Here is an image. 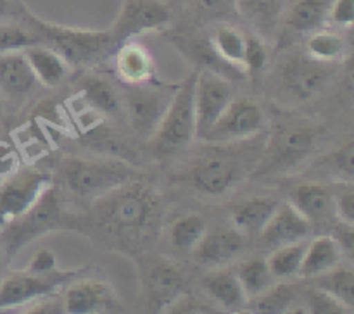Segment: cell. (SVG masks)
Wrapping results in <instances>:
<instances>
[{
    "label": "cell",
    "mask_w": 354,
    "mask_h": 314,
    "mask_svg": "<svg viewBox=\"0 0 354 314\" xmlns=\"http://www.w3.org/2000/svg\"><path fill=\"white\" fill-rule=\"evenodd\" d=\"M128 86L130 88L124 93V102H127V112L131 126L138 135L151 138L161 123L175 90L171 92V90L156 88V86H147V83Z\"/></svg>",
    "instance_id": "obj_13"
},
{
    "label": "cell",
    "mask_w": 354,
    "mask_h": 314,
    "mask_svg": "<svg viewBox=\"0 0 354 314\" xmlns=\"http://www.w3.org/2000/svg\"><path fill=\"white\" fill-rule=\"evenodd\" d=\"M19 169V154L7 141L0 140V176H9Z\"/></svg>",
    "instance_id": "obj_46"
},
{
    "label": "cell",
    "mask_w": 354,
    "mask_h": 314,
    "mask_svg": "<svg viewBox=\"0 0 354 314\" xmlns=\"http://www.w3.org/2000/svg\"><path fill=\"white\" fill-rule=\"evenodd\" d=\"M50 175L40 169H17L0 185V228L26 213L50 186Z\"/></svg>",
    "instance_id": "obj_10"
},
{
    "label": "cell",
    "mask_w": 354,
    "mask_h": 314,
    "mask_svg": "<svg viewBox=\"0 0 354 314\" xmlns=\"http://www.w3.org/2000/svg\"><path fill=\"white\" fill-rule=\"evenodd\" d=\"M265 126V114L261 107L249 99L230 100L207 137L211 144H227V141L249 140L256 137Z\"/></svg>",
    "instance_id": "obj_12"
},
{
    "label": "cell",
    "mask_w": 354,
    "mask_h": 314,
    "mask_svg": "<svg viewBox=\"0 0 354 314\" xmlns=\"http://www.w3.org/2000/svg\"><path fill=\"white\" fill-rule=\"evenodd\" d=\"M23 54L26 55L28 62L33 69L35 78L41 85L57 86L68 76V62L54 48L31 45V47L24 48Z\"/></svg>",
    "instance_id": "obj_28"
},
{
    "label": "cell",
    "mask_w": 354,
    "mask_h": 314,
    "mask_svg": "<svg viewBox=\"0 0 354 314\" xmlns=\"http://www.w3.org/2000/svg\"><path fill=\"white\" fill-rule=\"evenodd\" d=\"M33 26L38 35L54 45V50L73 66L95 64L118 48L109 30H82L44 23L40 19H33Z\"/></svg>",
    "instance_id": "obj_2"
},
{
    "label": "cell",
    "mask_w": 354,
    "mask_h": 314,
    "mask_svg": "<svg viewBox=\"0 0 354 314\" xmlns=\"http://www.w3.org/2000/svg\"><path fill=\"white\" fill-rule=\"evenodd\" d=\"M38 38L24 28L16 24H0V54L21 52L24 48L37 45Z\"/></svg>",
    "instance_id": "obj_38"
},
{
    "label": "cell",
    "mask_w": 354,
    "mask_h": 314,
    "mask_svg": "<svg viewBox=\"0 0 354 314\" xmlns=\"http://www.w3.org/2000/svg\"><path fill=\"white\" fill-rule=\"evenodd\" d=\"M2 257H3V254H2V248H0V264H2Z\"/></svg>",
    "instance_id": "obj_50"
},
{
    "label": "cell",
    "mask_w": 354,
    "mask_h": 314,
    "mask_svg": "<svg viewBox=\"0 0 354 314\" xmlns=\"http://www.w3.org/2000/svg\"><path fill=\"white\" fill-rule=\"evenodd\" d=\"M332 0H297L283 17V28L287 33L296 37H306L322 28L328 17Z\"/></svg>",
    "instance_id": "obj_22"
},
{
    "label": "cell",
    "mask_w": 354,
    "mask_h": 314,
    "mask_svg": "<svg viewBox=\"0 0 354 314\" xmlns=\"http://www.w3.org/2000/svg\"><path fill=\"white\" fill-rule=\"evenodd\" d=\"M2 114H3V109H2V102H0V119H2Z\"/></svg>",
    "instance_id": "obj_49"
},
{
    "label": "cell",
    "mask_w": 354,
    "mask_h": 314,
    "mask_svg": "<svg viewBox=\"0 0 354 314\" xmlns=\"http://www.w3.org/2000/svg\"><path fill=\"white\" fill-rule=\"evenodd\" d=\"M245 248V235L235 230H214L204 233L194 247L196 261L211 268H220L230 262Z\"/></svg>",
    "instance_id": "obj_18"
},
{
    "label": "cell",
    "mask_w": 354,
    "mask_h": 314,
    "mask_svg": "<svg viewBox=\"0 0 354 314\" xmlns=\"http://www.w3.org/2000/svg\"><path fill=\"white\" fill-rule=\"evenodd\" d=\"M189 293L182 271L171 261L159 259L147 273V307L151 313L168 311L180 297Z\"/></svg>",
    "instance_id": "obj_15"
},
{
    "label": "cell",
    "mask_w": 354,
    "mask_h": 314,
    "mask_svg": "<svg viewBox=\"0 0 354 314\" xmlns=\"http://www.w3.org/2000/svg\"><path fill=\"white\" fill-rule=\"evenodd\" d=\"M176 47L194 62L199 66V71L216 72L227 79H235L245 76V69L225 61L216 48L213 47L207 38H176Z\"/></svg>",
    "instance_id": "obj_19"
},
{
    "label": "cell",
    "mask_w": 354,
    "mask_h": 314,
    "mask_svg": "<svg viewBox=\"0 0 354 314\" xmlns=\"http://www.w3.org/2000/svg\"><path fill=\"white\" fill-rule=\"evenodd\" d=\"M354 224L349 223H339L337 226L334 228V233H332V238L335 240V244L339 245L342 254L353 257L354 254Z\"/></svg>",
    "instance_id": "obj_45"
},
{
    "label": "cell",
    "mask_w": 354,
    "mask_h": 314,
    "mask_svg": "<svg viewBox=\"0 0 354 314\" xmlns=\"http://www.w3.org/2000/svg\"><path fill=\"white\" fill-rule=\"evenodd\" d=\"M206 233V219L199 214H189L175 221L171 228V244L180 251H192Z\"/></svg>",
    "instance_id": "obj_36"
},
{
    "label": "cell",
    "mask_w": 354,
    "mask_h": 314,
    "mask_svg": "<svg viewBox=\"0 0 354 314\" xmlns=\"http://www.w3.org/2000/svg\"><path fill=\"white\" fill-rule=\"evenodd\" d=\"M62 306L64 313L69 314H92L121 309L109 286L95 278H76L68 283Z\"/></svg>",
    "instance_id": "obj_16"
},
{
    "label": "cell",
    "mask_w": 354,
    "mask_h": 314,
    "mask_svg": "<svg viewBox=\"0 0 354 314\" xmlns=\"http://www.w3.org/2000/svg\"><path fill=\"white\" fill-rule=\"evenodd\" d=\"M211 43L225 61L244 68L245 37L232 24H221L211 37Z\"/></svg>",
    "instance_id": "obj_33"
},
{
    "label": "cell",
    "mask_w": 354,
    "mask_h": 314,
    "mask_svg": "<svg viewBox=\"0 0 354 314\" xmlns=\"http://www.w3.org/2000/svg\"><path fill=\"white\" fill-rule=\"evenodd\" d=\"M334 209L342 223L354 224V192L351 186L339 193L337 200H334Z\"/></svg>",
    "instance_id": "obj_43"
},
{
    "label": "cell",
    "mask_w": 354,
    "mask_h": 314,
    "mask_svg": "<svg viewBox=\"0 0 354 314\" xmlns=\"http://www.w3.org/2000/svg\"><path fill=\"white\" fill-rule=\"evenodd\" d=\"M116 72L127 85L149 83L154 76V59L144 45L128 40L116 50Z\"/></svg>",
    "instance_id": "obj_21"
},
{
    "label": "cell",
    "mask_w": 354,
    "mask_h": 314,
    "mask_svg": "<svg viewBox=\"0 0 354 314\" xmlns=\"http://www.w3.org/2000/svg\"><path fill=\"white\" fill-rule=\"evenodd\" d=\"M30 313H47V314L64 313V306H62V302L59 304L55 302V300H48V302H41V300H38Z\"/></svg>",
    "instance_id": "obj_47"
},
{
    "label": "cell",
    "mask_w": 354,
    "mask_h": 314,
    "mask_svg": "<svg viewBox=\"0 0 354 314\" xmlns=\"http://www.w3.org/2000/svg\"><path fill=\"white\" fill-rule=\"evenodd\" d=\"M317 288L325 290L344 304L353 313L354 309V273L349 268H332L324 275L315 276Z\"/></svg>",
    "instance_id": "obj_31"
},
{
    "label": "cell",
    "mask_w": 354,
    "mask_h": 314,
    "mask_svg": "<svg viewBox=\"0 0 354 314\" xmlns=\"http://www.w3.org/2000/svg\"><path fill=\"white\" fill-rule=\"evenodd\" d=\"M80 86H82L80 93L85 102L95 110H100L104 114H118V110L121 109L118 92L106 79L99 78V76H88L83 79Z\"/></svg>",
    "instance_id": "obj_29"
},
{
    "label": "cell",
    "mask_w": 354,
    "mask_h": 314,
    "mask_svg": "<svg viewBox=\"0 0 354 314\" xmlns=\"http://www.w3.org/2000/svg\"><path fill=\"white\" fill-rule=\"evenodd\" d=\"M294 297V286L289 283H279V285H272L261 292L259 295L254 297V304H252V313L259 314H280L287 313L289 307L292 306Z\"/></svg>",
    "instance_id": "obj_34"
},
{
    "label": "cell",
    "mask_w": 354,
    "mask_h": 314,
    "mask_svg": "<svg viewBox=\"0 0 354 314\" xmlns=\"http://www.w3.org/2000/svg\"><path fill=\"white\" fill-rule=\"evenodd\" d=\"M308 307L313 314H346L351 313L334 295L322 288H313L308 292Z\"/></svg>",
    "instance_id": "obj_39"
},
{
    "label": "cell",
    "mask_w": 354,
    "mask_h": 314,
    "mask_svg": "<svg viewBox=\"0 0 354 314\" xmlns=\"http://www.w3.org/2000/svg\"><path fill=\"white\" fill-rule=\"evenodd\" d=\"M235 273H237V278L248 299H254L256 295H259L268 286L273 285V275L265 259H248V261L239 264Z\"/></svg>",
    "instance_id": "obj_30"
},
{
    "label": "cell",
    "mask_w": 354,
    "mask_h": 314,
    "mask_svg": "<svg viewBox=\"0 0 354 314\" xmlns=\"http://www.w3.org/2000/svg\"><path fill=\"white\" fill-rule=\"evenodd\" d=\"M203 288L227 311H241L248 300L237 273L221 266L204 276Z\"/></svg>",
    "instance_id": "obj_24"
},
{
    "label": "cell",
    "mask_w": 354,
    "mask_h": 314,
    "mask_svg": "<svg viewBox=\"0 0 354 314\" xmlns=\"http://www.w3.org/2000/svg\"><path fill=\"white\" fill-rule=\"evenodd\" d=\"M61 173L69 192L78 197L95 199L123 183L135 179V169L120 161L68 159L62 162Z\"/></svg>",
    "instance_id": "obj_7"
},
{
    "label": "cell",
    "mask_w": 354,
    "mask_h": 314,
    "mask_svg": "<svg viewBox=\"0 0 354 314\" xmlns=\"http://www.w3.org/2000/svg\"><path fill=\"white\" fill-rule=\"evenodd\" d=\"M290 204L311 224H324L334 216V195L330 188L320 183H304L290 192Z\"/></svg>",
    "instance_id": "obj_20"
},
{
    "label": "cell",
    "mask_w": 354,
    "mask_h": 314,
    "mask_svg": "<svg viewBox=\"0 0 354 314\" xmlns=\"http://www.w3.org/2000/svg\"><path fill=\"white\" fill-rule=\"evenodd\" d=\"M279 204V200L270 197H252L235 207L232 213V221L235 228L244 235H258L272 219Z\"/></svg>",
    "instance_id": "obj_26"
},
{
    "label": "cell",
    "mask_w": 354,
    "mask_h": 314,
    "mask_svg": "<svg viewBox=\"0 0 354 314\" xmlns=\"http://www.w3.org/2000/svg\"><path fill=\"white\" fill-rule=\"evenodd\" d=\"M12 14V2L10 0H0V19Z\"/></svg>",
    "instance_id": "obj_48"
},
{
    "label": "cell",
    "mask_w": 354,
    "mask_h": 314,
    "mask_svg": "<svg viewBox=\"0 0 354 314\" xmlns=\"http://www.w3.org/2000/svg\"><path fill=\"white\" fill-rule=\"evenodd\" d=\"M57 269V259L52 251L47 248H41L37 254L31 257L30 266H28V271L37 273V275H45V273H50Z\"/></svg>",
    "instance_id": "obj_44"
},
{
    "label": "cell",
    "mask_w": 354,
    "mask_h": 314,
    "mask_svg": "<svg viewBox=\"0 0 354 314\" xmlns=\"http://www.w3.org/2000/svg\"><path fill=\"white\" fill-rule=\"evenodd\" d=\"M196 78L197 72H194L182 85L176 86L161 123L152 133L151 145L159 159L182 150L196 138V107H194Z\"/></svg>",
    "instance_id": "obj_4"
},
{
    "label": "cell",
    "mask_w": 354,
    "mask_h": 314,
    "mask_svg": "<svg viewBox=\"0 0 354 314\" xmlns=\"http://www.w3.org/2000/svg\"><path fill=\"white\" fill-rule=\"evenodd\" d=\"M97 226L113 237L121 247L138 248L154 240L161 216V200L151 185L131 179L93 202Z\"/></svg>",
    "instance_id": "obj_1"
},
{
    "label": "cell",
    "mask_w": 354,
    "mask_h": 314,
    "mask_svg": "<svg viewBox=\"0 0 354 314\" xmlns=\"http://www.w3.org/2000/svg\"><path fill=\"white\" fill-rule=\"evenodd\" d=\"M171 23L166 0H121L120 14L109 28L116 47L147 31L165 30Z\"/></svg>",
    "instance_id": "obj_9"
},
{
    "label": "cell",
    "mask_w": 354,
    "mask_h": 314,
    "mask_svg": "<svg viewBox=\"0 0 354 314\" xmlns=\"http://www.w3.org/2000/svg\"><path fill=\"white\" fill-rule=\"evenodd\" d=\"M334 72L332 62H324L313 59L311 55H294L283 62L280 69L282 85L290 95L299 100H310L318 95L330 81Z\"/></svg>",
    "instance_id": "obj_14"
},
{
    "label": "cell",
    "mask_w": 354,
    "mask_h": 314,
    "mask_svg": "<svg viewBox=\"0 0 354 314\" xmlns=\"http://www.w3.org/2000/svg\"><path fill=\"white\" fill-rule=\"evenodd\" d=\"M232 100L230 79L216 72L201 69L196 78L194 90V107H196V138L204 140L223 114Z\"/></svg>",
    "instance_id": "obj_11"
},
{
    "label": "cell",
    "mask_w": 354,
    "mask_h": 314,
    "mask_svg": "<svg viewBox=\"0 0 354 314\" xmlns=\"http://www.w3.org/2000/svg\"><path fill=\"white\" fill-rule=\"evenodd\" d=\"M304 251H306V244L303 240L277 247L273 254L266 259V264H268L273 278H290V276L297 275L301 269V262H303Z\"/></svg>",
    "instance_id": "obj_32"
},
{
    "label": "cell",
    "mask_w": 354,
    "mask_h": 314,
    "mask_svg": "<svg viewBox=\"0 0 354 314\" xmlns=\"http://www.w3.org/2000/svg\"><path fill=\"white\" fill-rule=\"evenodd\" d=\"M86 268L78 271H59L54 269L45 275L37 273H14L0 282V311L12 309V307L26 306V304L44 300L54 295L57 290L80 278Z\"/></svg>",
    "instance_id": "obj_8"
},
{
    "label": "cell",
    "mask_w": 354,
    "mask_h": 314,
    "mask_svg": "<svg viewBox=\"0 0 354 314\" xmlns=\"http://www.w3.org/2000/svg\"><path fill=\"white\" fill-rule=\"evenodd\" d=\"M341 257L342 252L334 238L322 235V237L315 238L304 251L299 275L303 278H315L318 275H324V273L335 268Z\"/></svg>",
    "instance_id": "obj_27"
},
{
    "label": "cell",
    "mask_w": 354,
    "mask_h": 314,
    "mask_svg": "<svg viewBox=\"0 0 354 314\" xmlns=\"http://www.w3.org/2000/svg\"><path fill=\"white\" fill-rule=\"evenodd\" d=\"M37 85V78L21 52L0 54V90L9 95H26Z\"/></svg>",
    "instance_id": "obj_25"
},
{
    "label": "cell",
    "mask_w": 354,
    "mask_h": 314,
    "mask_svg": "<svg viewBox=\"0 0 354 314\" xmlns=\"http://www.w3.org/2000/svg\"><path fill=\"white\" fill-rule=\"evenodd\" d=\"M317 130L304 121H289L275 128L256 164V175L283 173L296 168L311 154Z\"/></svg>",
    "instance_id": "obj_6"
},
{
    "label": "cell",
    "mask_w": 354,
    "mask_h": 314,
    "mask_svg": "<svg viewBox=\"0 0 354 314\" xmlns=\"http://www.w3.org/2000/svg\"><path fill=\"white\" fill-rule=\"evenodd\" d=\"M244 141L216 144V147L207 148L204 154H201L190 168V181L194 188L204 195H221L237 185L248 168V164L242 161V155L249 148Z\"/></svg>",
    "instance_id": "obj_3"
},
{
    "label": "cell",
    "mask_w": 354,
    "mask_h": 314,
    "mask_svg": "<svg viewBox=\"0 0 354 314\" xmlns=\"http://www.w3.org/2000/svg\"><path fill=\"white\" fill-rule=\"evenodd\" d=\"M330 161L335 171L351 181L354 176V141L349 140L348 144L342 145L337 152L332 154Z\"/></svg>",
    "instance_id": "obj_41"
},
{
    "label": "cell",
    "mask_w": 354,
    "mask_h": 314,
    "mask_svg": "<svg viewBox=\"0 0 354 314\" xmlns=\"http://www.w3.org/2000/svg\"><path fill=\"white\" fill-rule=\"evenodd\" d=\"M311 231H313V224L292 204L286 202L279 204L272 219L258 235L263 247L277 248L304 240Z\"/></svg>",
    "instance_id": "obj_17"
},
{
    "label": "cell",
    "mask_w": 354,
    "mask_h": 314,
    "mask_svg": "<svg viewBox=\"0 0 354 314\" xmlns=\"http://www.w3.org/2000/svg\"><path fill=\"white\" fill-rule=\"evenodd\" d=\"M237 9L258 37L272 38L282 21L286 0H237Z\"/></svg>",
    "instance_id": "obj_23"
},
{
    "label": "cell",
    "mask_w": 354,
    "mask_h": 314,
    "mask_svg": "<svg viewBox=\"0 0 354 314\" xmlns=\"http://www.w3.org/2000/svg\"><path fill=\"white\" fill-rule=\"evenodd\" d=\"M328 17L339 26H351L354 21V0H332Z\"/></svg>",
    "instance_id": "obj_42"
},
{
    "label": "cell",
    "mask_w": 354,
    "mask_h": 314,
    "mask_svg": "<svg viewBox=\"0 0 354 314\" xmlns=\"http://www.w3.org/2000/svg\"><path fill=\"white\" fill-rule=\"evenodd\" d=\"M308 55L324 62H334L344 55L346 41L335 31L318 30L311 33L306 45Z\"/></svg>",
    "instance_id": "obj_35"
},
{
    "label": "cell",
    "mask_w": 354,
    "mask_h": 314,
    "mask_svg": "<svg viewBox=\"0 0 354 314\" xmlns=\"http://www.w3.org/2000/svg\"><path fill=\"white\" fill-rule=\"evenodd\" d=\"M194 12L203 23H232L239 17L237 0H194Z\"/></svg>",
    "instance_id": "obj_37"
},
{
    "label": "cell",
    "mask_w": 354,
    "mask_h": 314,
    "mask_svg": "<svg viewBox=\"0 0 354 314\" xmlns=\"http://www.w3.org/2000/svg\"><path fill=\"white\" fill-rule=\"evenodd\" d=\"M61 223L62 213L57 192L52 186H47L26 213L0 228L2 254H6L9 259L14 257L21 248L31 244L35 238L61 228Z\"/></svg>",
    "instance_id": "obj_5"
},
{
    "label": "cell",
    "mask_w": 354,
    "mask_h": 314,
    "mask_svg": "<svg viewBox=\"0 0 354 314\" xmlns=\"http://www.w3.org/2000/svg\"><path fill=\"white\" fill-rule=\"evenodd\" d=\"M268 61V54H266V47L263 43L261 37L258 35H248L245 37V48H244V69L248 72L261 71Z\"/></svg>",
    "instance_id": "obj_40"
}]
</instances>
